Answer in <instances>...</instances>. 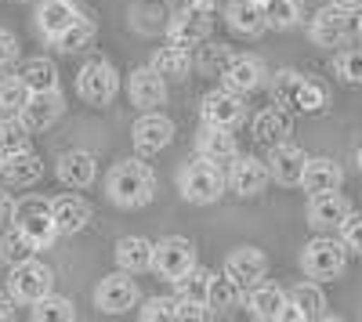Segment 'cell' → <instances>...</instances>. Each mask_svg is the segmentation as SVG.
Here are the masks:
<instances>
[{
  "mask_svg": "<svg viewBox=\"0 0 362 322\" xmlns=\"http://www.w3.org/2000/svg\"><path fill=\"white\" fill-rule=\"evenodd\" d=\"M105 196L116 203V207H124V210H138V207H145V203H153V196H156L153 167L141 163V160L116 163L109 170V178H105Z\"/></svg>",
  "mask_w": 362,
  "mask_h": 322,
  "instance_id": "6da1fadb",
  "label": "cell"
},
{
  "mask_svg": "<svg viewBox=\"0 0 362 322\" xmlns=\"http://www.w3.org/2000/svg\"><path fill=\"white\" fill-rule=\"evenodd\" d=\"M272 102L283 105L286 112H326L329 105V91L305 76V73H297V69H279V73H272Z\"/></svg>",
  "mask_w": 362,
  "mask_h": 322,
  "instance_id": "7a4b0ae2",
  "label": "cell"
},
{
  "mask_svg": "<svg viewBox=\"0 0 362 322\" xmlns=\"http://www.w3.org/2000/svg\"><path fill=\"white\" fill-rule=\"evenodd\" d=\"M214 22H218V8L214 0H189L181 11H174L170 25H167V44L174 47H199L210 40L214 33Z\"/></svg>",
  "mask_w": 362,
  "mask_h": 322,
  "instance_id": "3957f363",
  "label": "cell"
},
{
  "mask_svg": "<svg viewBox=\"0 0 362 322\" xmlns=\"http://www.w3.org/2000/svg\"><path fill=\"white\" fill-rule=\"evenodd\" d=\"M177 192L185 203H196V207L218 203L225 196V174H221L218 163H210L206 156L196 153V160H189L177 170Z\"/></svg>",
  "mask_w": 362,
  "mask_h": 322,
  "instance_id": "277c9868",
  "label": "cell"
},
{
  "mask_svg": "<svg viewBox=\"0 0 362 322\" xmlns=\"http://www.w3.org/2000/svg\"><path fill=\"white\" fill-rule=\"evenodd\" d=\"M348 268V246L341 243V236H319L312 243H305L300 250V272L305 279H315V282H334L341 279Z\"/></svg>",
  "mask_w": 362,
  "mask_h": 322,
  "instance_id": "5b68a950",
  "label": "cell"
},
{
  "mask_svg": "<svg viewBox=\"0 0 362 322\" xmlns=\"http://www.w3.org/2000/svg\"><path fill=\"white\" fill-rule=\"evenodd\" d=\"M11 225H15L37 250H47V246H54V239H58V225H54V217H51V199H44V196H22V199L15 203Z\"/></svg>",
  "mask_w": 362,
  "mask_h": 322,
  "instance_id": "8992f818",
  "label": "cell"
},
{
  "mask_svg": "<svg viewBox=\"0 0 362 322\" xmlns=\"http://www.w3.org/2000/svg\"><path fill=\"white\" fill-rule=\"evenodd\" d=\"M76 95H80V102H87V105L105 109V105L119 95V73L112 69V62H102V58L87 62V66L76 73Z\"/></svg>",
  "mask_w": 362,
  "mask_h": 322,
  "instance_id": "52a82bcc",
  "label": "cell"
},
{
  "mask_svg": "<svg viewBox=\"0 0 362 322\" xmlns=\"http://www.w3.org/2000/svg\"><path fill=\"white\" fill-rule=\"evenodd\" d=\"M199 120L210 124V127H228L235 131L239 124L247 120V102L239 91H232V87H214V91L203 95V105H199Z\"/></svg>",
  "mask_w": 362,
  "mask_h": 322,
  "instance_id": "ba28073f",
  "label": "cell"
},
{
  "mask_svg": "<svg viewBox=\"0 0 362 322\" xmlns=\"http://www.w3.org/2000/svg\"><path fill=\"white\" fill-rule=\"evenodd\" d=\"M51 282H54V272L44 265V261H37V257H29V261H22V265H15L11 275H8V290H11V297L18 304H37L40 297H47L51 294Z\"/></svg>",
  "mask_w": 362,
  "mask_h": 322,
  "instance_id": "9c48e42d",
  "label": "cell"
},
{
  "mask_svg": "<svg viewBox=\"0 0 362 322\" xmlns=\"http://www.w3.org/2000/svg\"><path fill=\"white\" fill-rule=\"evenodd\" d=\"M134 304H138V282H134V275L124 272V268L109 272V275L95 286V308H98L102 315H124V311H131Z\"/></svg>",
  "mask_w": 362,
  "mask_h": 322,
  "instance_id": "30bf717a",
  "label": "cell"
},
{
  "mask_svg": "<svg viewBox=\"0 0 362 322\" xmlns=\"http://www.w3.org/2000/svg\"><path fill=\"white\" fill-rule=\"evenodd\" d=\"M196 265V243L185 236H163L160 243H153V272L160 279H177Z\"/></svg>",
  "mask_w": 362,
  "mask_h": 322,
  "instance_id": "8fae6325",
  "label": "cell"
},
{
  "mask_svg": "<svg viewBox=\"0 0 362 322\" xmlns=\"http://www.w3.org/2000/svg\"><path fill=\"white\" fill-rule=\"evenodd\" d=\"M355 29V18L351 11L337 8V4H326L312 15V25H308V37L315 47H341Z\"/></svg>",
  "mask_w": 362,
  "mask_h": 322,
  "instance_id": "7c38bea8",
  "label": "cell"
},
{
  "mask_svg": "<svg viewBox=\"0 0 362 322\" xmlns=\"http://www.w3.org/2000/svg\"><path fill=\"white\" fill-rule=\"evenodd\" d=\"M62 112H66V98H62L58 87H54V91H29L25 105L18 109L22 124L33 131V134H40L51 124H58V120H62Z\"/></svg>",
  "mask_w": 362,
  "mask_h": 322,
  "instance_id": "4fadbf2b",
  "label": "cell"
},
{
  "mask_svg": "<svg viewBox=\"0 0 362 322\" xmlns=\"http://www.w3.org/2000/svg\"><path fill=\"white\" fill-rule=\"evenodd\" d=\"M264 163H268L272 181L283 185V189H293V185H300V178H305L308 153L300 149V145H293V141H283V145H272V153H268Z\"/></svg>",
  "mask_w": 362,
  "mask_h": 322,
  "instance_id": "5bb4252c",
  "label": "cell"
},
{
  "mask_svg": "<svg viewBox=\"0 0 362 322\" xmlns=\"http://www.w3.org/2000/svg\"><path fill=\"white\" fill-rule=\"evenodd\" d=\"M131 141H134V149H138L141 156H156V153H163L167 145L174 141V124L167 120V116H160V112L148 109L145 116H138V120H134Z\"/></svg>",
  "mask_w": 362,
  "mask_h": 322,
  "instance_id": "9a60e30c",
  "label": "cell"
},
{
  "mask_svg": "<svg viewBox=\"0 0 362 322\" xmlns=\"http://www.w3.org/2000/svg\"><path fill=\"white\" fill-rule=\"evenodd\" d=\"M268 185H272V174H268V163L264 160H257V156H235L232 160V167H228V189L235 196L254 199Z\"/></svg>",
  "mask_w": 362,
  "mask_h": 322,
  "instance_id": "2e32d148",
  "label": "cell"
},
{
  "mask_svg": "<svg viewBox=\"0 0 362 322\" xmlns=\"http://www.w3.org/2000/svg\"><path fill=\"white\" fill-rule=\"evenodd\" d=\"M54 174H58V181H62L66 189L83 192V189L95 185V178H98V160L90 156L87 149H69V153L58 156Z\"/></svg>",
  "mask_w": 362,
  "mask_h": 322,
  "instance_id": "e0dca14e",
  "label": "cell"
},
{
  "mask_svg": "<svg viewBox=\"0 0 362 322\" xmlns=\"http://www.w3.org/2000/svg\"><path fill=\"white\" fill-rule=\"evenodd\" d=\"M247 311L254 315V318H261V322H283L286 318V308H290V294L283 286H276V282H254L250 286V294H247Z\"/></svg>",
  "mask_w": 362,
  "mask_h": 322,
  "instance_id": "ac0fdd59",
  "label": "cell"
},
{
  "mask_svg": "<svg viewBox=\"0 0 362 322\" xmlns=\"http://www.w3.org/2000/svg\"><path fill=\"white\" fill-rule=\"evenodd\" d=\"M221 80H225V87H232V91H239V95H254L268 80V66L257 54H232V62L225 66Z\"/></svg>",
  "mask_w": 362,
  "mask_h": 322,
  "instance_id": "d6986e66",
  "label": "cell"
},
{
  "mask_svg": "<svg viewBox=\"0 0 362 322\" xmlns=\"http://www.w3.org/2000/svg\"><path fill=\"white\" fill-rule=\"evenodd\" d=\"M127 95L138 109H160L167 102V76H160L153 66H141V69H131L127 76Z\"/></svg>",
  "mask_w": 362,
  "mask_h": 322,
  "instance_id": "ffe728a7",
  "label": "cell"
},
{
  "mask_svg": "<svg viewBox=\"0 0 362 322\" xmlns=\"http://www.w3.org/2000/svg\"><path fill=\"white\" fill-rule=\"evenodd\" d=\"M348 214H351V207H348V199L341 196V189H337V192H319V196L308 199V225H312L315 232H334V228H341Z\"/></svg>",
  "mask_w": 362,
  "mask_h": 322,
  "instance_id": "44dd1931",
  "label": "cell"
},
{
  "mask_svg": "<svg viewBox=\"0 0 362 322\" xmlns=\"http://www.w3.org/2000/svg\"><path fill=\"white\" fill-rule=\"evenodd\" d=\"M344 185V170L337 160L329 156H308L305 163V178H300V189L308 196H319V192H337Z\"/></svg>",
  "mask_w": 362,
  "mask_h": 322,
  "instance_id": "7402d4cb",
  "label": "cell"
},
{
  "mask_svg": "<svg viewBox=\"0 0 362 322\" xmlns=\"http://www.w3.org/2000/svg\"><path fill=\"white\" fill-rule=\"evenodd\" d=\"M0 178H4L11 189H33L44 178V160L33 149H22L4 156V167H0Z\"/></svg>",
  "mask_w": 362,
  "mask_h": 322,
  "instance_id": "603a6c76",
  "label": "cell"
},
{
  "mask_svg": "<svg viewBox=\"0 0 362 322\" xmlns=\"http://www.w3.org/2000/svg\"><path fill=\"white\" fill-rule=\"evenodd\" d=\"M37 29L44 40H54L58 33H66V29L80 18V8L73 4V0H40L37 4Z\"/></svg>",
  "mask_w": 362,
  "mask_h": 322,
  "instance_id": "cb8c5ba5",
  "label": "cell"
},
{
  "mask_svg": "<svg viewBox=\"0 0 362 322\" xmlns=\"http://www.w3.org/2000/svg\"><path fill=\"white\" fill-rule=\"evenodd\" d=\"M225 272H228L232 279H239L243 286H254V282H261V279L268 275V257H264V250H257V246H235V250L225 257Z\"/></svg>",
  "mask_w": 362,
  "mask_h": 322,
  "instance_id": "d4e9b609",
  "label": "cell"
},
{
  "mask_svg": "<svg viewBox=\"0 0 362 322\" xmlns=\"http://www.w3.org/2000/svg\"><path fill=\"white\" fill-rule=\"evenodd\" d=\"M51 217L58 225V236H80L90 225V203L80 196H58L51 203Z\"/></svg>",
  "mask_w": 362,
  "mask_h": 322,
  "instance_id": "484cf974",
  "label": "cell"
},
{
  "mask_svg": "<svg viewBox=\"0 0 362 322\" xmlns=\"http://www.w3.org/2000/svg\"><path fill=\"white\" fill-rule=\"evenodd\" d=\"M196 153L206 156L210 163H232L239 156V145H235V134L228 127H210L203 124L199 138H196Z\"/></svg>",
  "mask_w": 362,
  "mask_h": 322,
  "instance_id": "4316f807",
  "label": "cell"
},
{
  "mask_svg": "<svg viewBox=\"0 0 362 322\" xmlns=\"http://www.w3.org/2000/svg\"><path fill=\"white\" fill-rule=\"evenodd\" d=\"M225 22L235 29L239 37H261L268 29V15H264L261 4H254V0H228Z\"/></svg>",
  "mask_w": 362,
  "mask_h": 322,
  "instance_id": "83f0119b",
  "label": "cell"
},
{
  "mask_svg": "<svg viewBox=\"0 0 362 322\" xmlns=\"http://www.w3.org/2000/svg\"><path fill=\"white\" fill-rule=\"evenodd\" d=\"M290 134H293V124H290V112L279 105V109H264V112H257L254 116V141L257 145H283V141H290Z\"/></svg>",
  "mask_w": 362,
  "mask_h": 322,
  "instance_id": "f1b7e54d",
  "label": "cell"
},
{
  "mask_svg": "<svg viewBox=\"0 0 362 322\" xmlns=\"http://www.w3.org/2000/svg\"><path fill=\"white\" fill-rule=\"evenodd\" d=\"M116 268H124L131 275L153 272V243L141 236H124L116 243Z\"/></svg>",
  "mask_w": 362,
  "mask_h": 322,
  "instance_id": "f546056e",
  "label": "cell"
},
{
  "mask_svg": "<svg viewBox=\"0 0 362 322\" xmlns=\"http://www.w3.org/2000/svg\"><path fill=\"white\" fill-rule=\"evenodd\" d=\"M247 297H243V282L232 279L228 272H218V275H210V290H206V304L210 311H232L239 308Z\"/></svg>",
  "mask_w": 362,
  "mask_h": 322,
  "instance_id": "4dcf8cb0",
  "label": "cell"
},
{
  "mask_svg": "<svg viewBox=\"0 0 362 322\" xmlns=\"http://www.w3.org/2000/svg\"><path fill=\"white\" fill-rule=\"evenodd\" d=\"M95 40H98V25L80 15V18L66 29V33H58L51 44L62 51V54H80V51H90V47H95Z\"/></svg>",
  "mask_w": 362,
  "mask_h": 322,
  "instance_id": "1f68e13d",
  "label": "cell"
},
{
  "mask_svg": "<svg viewBox=\"0 0 362 322\" xmlns=\"http://www.w3.org/2000/svg\"><path fill=\"white\" fill-rule=\"evenodd\" d=\"M153 69H156L160 76H167V80H185V76L192 73V51H189V47H174V44H167V47L156 51Z\"/></svg>",
  "mask_w": 362,
  "mask_h": 322,
  "instance_id": "d6a6232c",
  "label": "cell"
},
{
  "mask_svg": "<svg viewBox=\"0 0 362 322\" xmlns=\"http://www.w3.org/2000/svg\"><path fill=\"white\" fill-rule=\"evenodd\" d=\"M290 304H297V311L308 318H322L326 315V294H322V282L315 279H305V282H297L290 290Z\"/></svg>",
  "mask_w": 362,
  "mask_h": 322,
  "instance_id": "836d02e7",
  "label": "cell"
},
{
  "mask_svg": "<svg viewBox=\"0 0 362 322\" xmlns=\"http://www.w3.org/2000/svg\"><path fill=\"white\" fill-rule=\"evenodd\" d=\"M18 76L29 91H54L58 87V66L51 58H29V62H22Z\"/></svg>",
  "mask_w": 362,
  "mask_h": 322,
  "instance_id": "e575fe53",
  "label": "cell"
},
{
  "mask_svg": "<svg viewBox=\"0 0 362 322\" xmlns=\"http://www.w3.org/2000/svg\"><path fill=\"white\" fill-rule=\"evenodd\" d=\"M29 138H33V131L22 124L18 112H4V116H0V153H4V156L29 149Z\"/></svg>",
  "mask_w": 362,
  "mask_h": 322,
  "instance_id": "d590c367",
  "label": "cell"
},
{
  "mask_svg": "<svg viewBox=\"0 0 362 322\" xmlns=\"http://www.w3.org/2000/svg\"><path fill=\"white\" fill-rule=\"evenodd\" d=\"M33 318L37 322H73L76 318V308L69 297H58V294H47L33 304Z\"/></svg>",
  "mask_w": 362,
  "mask_h": 322,
  "instance_id": "8d00e7d4",
  "label": "cell"
},
{
  "mask_svg": "<svg viewBox=\"0 0 362 322\" xmlns=\"http://www.w3.org/2000/svg\"><path fill=\"white\" fill-rule=\"evenodd\" d=\"M33 254H37V246L29 243L18 228H11V232H4V236H0V261H4L8 268L22 265V261H29Z\"/></svg>",
  "mask_w": 362,
  "mask_h": 322,
  "instance_id": "74e56055",
  "label": "cell"
},
{
  "mask_svg": "<svg viewBox=\"0 0 362 322\" xmlns=\"http://www.w3.org/2000/svg\"><path fill=\"white\" fill-rule=\"evenodd\" d=\"M228 62H232V51H228V47H221V44L196 47V54H192V66H196L199 73H206V76H221Z\"/></svg>",
  "mask_w": 362,
  "mask_h": 322,
  "instance_id": "f35d334b",
  "label": "cell"
},
{
  "mask_svg": "<svg viewBox=\"0 0 362 322\" xmlns=\"http://www.w3.org/2000/svg\"><path fill=\"white\" fill-rule=\"evenodd\" d=\"M268 15V29H297L305 11H300V0H272L264 8Z\"/></svg>",
  "mask_w": 362,
  "mask_h": 322,
  "instance_id": "ab89813d",
  "label": "cell"
},
{
  "mask_svg": "<svg viewBox=\"0 0 362 322\" xmlns=\"http://www.w3.org/2000/svg\"><path fill=\"white\" fill-rule=\"evenodd\" d=\"M210 275H214V272H206V268L192 265L185 275H177V279H174V286H177V297H189V301H206Z\"/></svg>",
  "mask_w": 362,
  "mask_h": 322,
  "instance_id": "60d3db41",
  "label": "cell"
},
{
  "mask_svg": "<svg viewBox=\"0 0 362 322\" xmlns=\"http://www.w3.org/2000/svg\"><path fill=\"white\" fill-rule=\"evenodd\" d=\"M334 73L344 80V83H355L362 87V47H348L334 58Z\"/></svg>",
  "mask_w": 362,
  "mask_h": 322,
  "instance_id": "b9f144b4",
  "label": "cell"
},
{
  "mask_svg": "<svg viewBox=\"0 0 362 322\" xmlns=\"http://www.w3.org/2000/svg\"><path fill=\"white\" fill-rule=\"evenodd\" d=\"M29 98V87L22 83V76H4L0 80V112H18Z\"/></svg>",
  "mask_w": 362,
  "mask_h": 322,
  "instance_id": "7bdbcfd3",
  "label": "cell"
},
{
  "mask_svg": "<svg viewBox=\"0 0 362 322\" xmlns=\"http://www.w3.org/2000/svg\"><path fill=\"white\" fill-rule=\"evenodd\" d=\"M138 315L145 322H177V297H148Z\"/></svg>",
  "mask_w": 362,
  "mask_h": 322,
  "instance_id": "ee69618b",
  "label": "cell"
},
{
  "mask_svg": "<svg viewBox=\"0 0 362 322\" xmlns=\"http://www.w3.org/2000/svg\"><path fill=\"white\" fill-rule=\"evenodd\" d=\"M337 232H341V243L348 246V254L362 257V214H348Z\"/></svg>",
  "mask_w": 362,
  "mask_h": 322,
  "instance_id": "f6af8a7d",
  "label": "cell"
},
{
  "mask_svg": "<svg viewBox=\"0 0 362 322\" xmlns=\"http://www.w3.org/2000/svg\"><path fill=\"white\" fill-rule=\"evenodd\" d=\"M203 318H210V304L206 301L177 297V322H203Z\"/></svg>",
  "mask_w": 362,
  "mask_h": 322,
  "instance_id": "bcb514c9",
  "label": "cell"
},
{
  "mask_svg": "<svg viewBox=\"0 0 362 322\" xmlns=\"http://www.w3.org/2000/svg\"><path fill=\"white\" fill-rule=\"evenodd\" d=\"M18 58V37L11 33V29H0V69L11 66Z\"/></svg>",
  "mask_w": 362,
  "mask_h": 322,
  "instance_id": "7dc6e473",
  "label": "cell"
},
{
  "mask_svg": "<svg viewBox=\"0 0 362 322\" xmlns=\"http://www.w3.org/2000/svg\"><path fill=\"white\" fill-rule=\"evenodd\" d=\"M11 214H15V199L8 192H0V225H11Z\"/></svg>",
  "mask_w": 362,
  "mask_h": 322,
  "instance_id": "c3c4849f",
  "label": "cell"
},
{
  "mask_svg": "<svg viewBox=\"0 0 362 322\" xmlns=\"http://www.w3.org/2000/svg\"><path fill=\"white\" fill-rule=\"evenodd\" d=\"M15 297H4V294H0V322H8V318H15Z\"/></svg>",
  "mask_w": 362,
  "mask_h": 322,
  "instance_id": "681fc988",
  "label": "cell"
},
{
  "mask_svg": "<svg viewBox=\"0 0 362 322\" xmlns=\"http://www.w3.org/2000/svg\"><path fill=\"white\" fill-rule=\"evenodd\" d=\"M329 4H337V8H344V11H351V15L362 11V0H329Z\"/></svg>",
  "mask_w": 362,
  "mask_h": 322,
  "instance_id": "f907efd6",
  "label": "cell"
},
{
  "mask_svg": "<svg viewBox=\"0 0 362 322\" xmlns=\"http://www.w3.org/2000/svg\"><path fill=\"white\" fill-rule=\"evenodd\" d=\"M355 163H358V170H362V141H358V149H355Z\"/></svg>",
  "mask_w": 362,
  "mask_h": 322,
  "instance_id": "816d5d0a",
  "label": "cell"
},
{
  "mask_svg": "<svg viewBox=\"0 0 362 322\" xmlns=\"http://www.w3.org/2000/svg\"><path fill=\"white\" fill-rule=\"evenodd\" d=\"M355 29H358V33H362V11H358V22H355Z\"/></svg>",
  "mask_w": 362,
  "mask_h": 322,
  "instance_id": "f5cc1de1",
  "label": "cell"
},
{
  "mask_svg": "<svg viewBox=\"0 0 362 322\" xmlns=\"http://www.w3.org/2000/svg\"><path fill=\"white\" fill-rule=\"evenodd\" d=\"M254 4H261V8H268V4H272V0H254Z\"/></svg>",
  "mask_w": 362,
  "mask_h": 322,
  "instance_id": "db71d44e",
  "label": "cell"
},
{
  "mask_svg": "<svg viewBox=\"0 0 362 322\" xmlns=\"http://www.w3.org/2000/svg\"><path fill=\"white\" fill-rule=\"evenodd\" d=\"M0 167H4V153H0Z\"/></svg>",
  "mask_w": 362,
  "mask_h": 322,
  "instance_id": "11a10c76",
  "label": "cell"
}]
</instances>
